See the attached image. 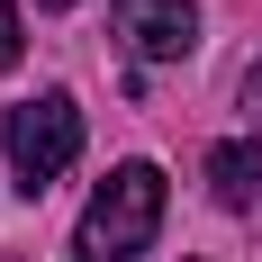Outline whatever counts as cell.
Wrapping results in <instances>:
<instances>
[{
  "label": "cell",
  "mask_w": 262,
  "mask_h": 262,
  "mask_svg": "<svg viewBox=\"0 0 262 262\" xmlns=\"http://www.w3.org/2000/svg\"><path fill=\"white\" fill-rule=\"evenodd\" d=\"M154 235H163V163L136 154L91 190V208L73 226V262H136Z\"/></svg>",
  "instance_id": "cell-1"
},
{
  "label": "cell",
  "mask_w": 262,
  "mask_h": 262,
  "mask_svg": "<svg viewBox=\"0 0 262 262\" xmlns=\"http://www.w3.org/2000/svg\"><path fill=\"white\" fill-rule=\"evenodd\" d=\"M0 145H9V172H18L27 199L54 190V181L81 163V108H73V91H36V100H18L9 118H0Z\"/></svg>",
  "instance_id": "cell-2"
},
{
  "label": "cell",
  "mask_w": 262,
  "mask_h": 262,
  "mask_svg": "<svg viewBox=\"0 0 262 262\" xmlns=\"http://www.w3.org/2000/svg\"><path fill=\"white\" fill-rule=\"evenodd\" d=\"M108 27L127 36L136 63H181L199 46V0H108Z\"/></svg>",
  "instance_id": "cell-3"
},
{
  "label": "cell",
  "mask_w": 262,
  "mask_h": 262,
  "mask_svg": "<svg viewBox=\"0 0 262 262\" xmlns=\"http://www.w3.org/2000/svg\"><path fill=\"white\" fill-rule=\"evenodd\" d=\"M208 190H217V208H253L262 199V145L226 136V145L208 154Z\"/></svg>",
  "instance_id": "cell-4"
},
{
  "label": "cell",
  "mask_w": 262,
  "mask_h": 262,
  "mask_svg": "<svg viewBox=\"0 0 262 262\" xmlns=\"http://www.w3.org/2000/svg\"><path fill=\"white\" fill-rule=\"evenodd\" d=\"M18 63V0H0V73Z\"/></svg>",
  "instance_id": "cell-5"
},
{
  "label": "cell",
  "mask_w": 262,
  "mask_h": 262,
  "mask_svg": "<svg viewBox=\"0 0 262 262\" xmlns=\"http://www.w3.org/2000/svg\"><path fill=\"white\" fill-rule=\"evenodd\" d=\"M244 108H253V118H262V63H253V73H244Z\"/></svg>",
  "instance_id": "cell-6"
},
{
  "label": "cell",
  "mask_w": 262,
  "mask_h": 262,
  "mask_svg": "<svg viewBox=\"0 0 262 262\" xmlns=\"http://www.w3.org/2000/svg\"><path fill=\"white\" fill-rule=\"evenodd\" d=\"M36 9H63V0H36Z\"/></svg>",
  "instance_id": "cell-7"
}]
</instances>
